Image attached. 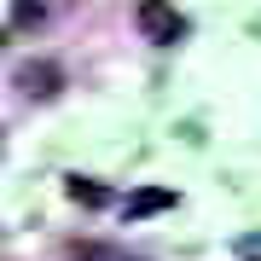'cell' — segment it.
Instances as JSON below:
<instances>
[{
  "instance_id": "obj_3",
  "label": "cell",
  "mask_w": 261,
  "mask_h": 261,
  "mask_svg": "<svg viewBox=\"0 0 261 261\" xmlns=\"http://www.w3.org/2000/svg\"><path fill=\"white\" fill-rule=\"evenodd\" d=\"M174 203H180L174 186H140V192H128L122 215H128V221H145V215H163V209H174Z\"/></svg>"
},
{
  "instance_id": "obj_7",
  "label": "cell",
  "mask_w": 261,
  "mask_h": 261,
  "mask_svg": "<svg viewBox=\"0 0 261 261\" xmlns=\"http://www.w3.org/2000/svg\"><path fill=\"white\" fill-rule=\"evenodd\" d=\"M41 18V0H12V23H35Z\"/></svg>"
},
{
  "instance_id": "obj_1",
  "label": "cell",
  "mask_w": 261,
  "mask_h": 261,
  "mask_svg": "<svg viewBox=\"0 0 261 261\" xmlns=\"http://www.w3.org/2000/svg\"><path fill=\"white\" fill-rule=\"evenodd\" d=\"M134 23H140V35L157 41V47H174V41L186 35V18L174 12V0H140V6H134Z\"/></svg>"
},
{
  "instance_id": "obj_4",
  "label": "cell",
  "mask_w": 261,
  "mask_h": 261,
  "mask_svg": "<svg viewBox=\"0 0 261 261\" xmlns=\"http://www.w3.org/2000/svg\"><path fill=\"white\" fill-rule=\"evenodd\" d=\"M70 203H82V209H105V203H111V192H105L99 186V180H70Z\"/></svg>"
},
{
  "instance_id": "obj_5",
  "label": "cell",
  "mask_w": 261,
  "mask_h": 261,
  "mask_svg": "<svg viewBox=\"0 0 261 261\" xmlns=\"http://www.w3.org/2000/svg\"><path fill=\"white\" fill-rule=\"evenodd\" d=\"M70 255H75V261H134V255H122V250H111V244H75Z\"/></svg>"
},
{
  "instance_id": "obj_6",
  "label": "cell",
  "mask_w": 261,
  "mask_h": 261,
  "mask_svg": "<svg viewBox=\"0 0 261 261\" xmlns=\"http://www.w3.org/2000/svg\"><path fill=\"white\" fill-rule=\"evenodd\" d=\"M232 255H238V261H261V232H238Z\"/></svg>"
},
{
  "instance_id": "obj_2",
  "label": "cell",
  "mask_w": 261,
  "mask_h": 261,
  "mask_svg": "<svg viewBox=\"0 0 261 261\" xmlns=\"http://www.w3.org/2000/svg\"><path fill=\"white\" fill-rule=\"evenodd\" d=\"M12 82H18L29 99H53L58 87H64V70H58L53 58H29V64H18V75H12Z\"/></svg>"
}]
</instances>
